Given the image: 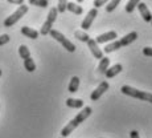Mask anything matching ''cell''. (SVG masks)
Returning a JSON list of instances; mask_svg holds the SVG:
<instances>
[{
    "mask_svg": "<svg viewBox=\"0 0 152 138\" xmlns=\"http://www.w3.org/2000/svg\"><path fill=\"white\" fill-rule=\"evenodd\" d=\"M138 39V32H130L128 35H126V36H123L121 40H119V43H121V45H122V48L123 46H127V45H130L131 43H134L135 40Z\"/></svg>",
    "mask_w": 152,
    "mask_h": 138,
    "instance_id": "obj_10",
    "label": "cell"
},
{
    "mask_svg": "<svg viewBox=\"0 0 152 138\" xmlns=\"http://www.w3.org/2000/svg\"><path fill=\"white\" fill-rule=\"evenodd\" d=\"M28 12V5H25V4H21V5H19V8H17L15 12L11 15V16H8L7 19L4 20V27H13L15 24H16L17 21H19L20 19H21L23 16H24L25 13Z\"/></svg>",
    "mask_w": 152,
    "mask_h": 138,
    "instance_id": "obj_3",
    "label": "cell"
},
{
    "mask_svg": "<svg viewBox=\"0 0 152 138\" xmlns=\"http://www.w3.org/2000/svg\"><path fill=\"white\" fill-rule=\"evenodd\" d=\"M57 16H58V10L56 7L53 8H50V11H49V13H48V17H46V21H49V23H53L57 20Z\"/></svg>",
    "mask_w": 152,
    "mask_h": 138,
    "instance_id": "obj_19",
    "label": "cell"
},
{
    "mask_svg": "<svg viewBox=\"0 0 152 138\" xmlns=\"http://www.w3.org/2000/svg\"><path fill=\"white\" fill-rule=\"evenodd\" d=\"M49 35H50V36L53 37L56 41L60 43L61 45H62L68 52H74V51H75V45H74V44H73L72 41H70V40L66 39V37L64 36V35L61 33L60 31H57V29H52L50 33H49Z\"/></svg>",
    "mask_w": 152,
    "mask_h": 138,
    "instance_id": "obj_4",
    "label": "cell"
},
{
    "mask_svg": "<svg viewBox=\"0 0 152 138\" xmlns=\"http://www.w3.org/2000/svg\"><path fill=\"white\" fill-rule=\"evenodd\" d=\"M8 3H11V4H16V5H21L24 4V0H7Z\"/></svg>",
    "mask_w": 152,
    "mask_h": 138,
    "instance_id": "obj_29",
    "label": "cell"
},
{
    "mask_svg": "<svg viewBox=\"0 0 152 138\" xmlns=\"http://www.w3.org/2000/svg\"><path fill=\"white\" fill-rule=\"evenodd\" d=\"M97 15H98L97 8H91V10L87 12L86 17L83 19L82 24H81V28H82L83 31H89V29L91 28V24H93V21H94V19L97 17Z\"/></svg>",
    "mask_w": 152,
    "mask_h": 138,
    "instance_id": "obj_5",
    "label": "cell"
},
{
    "mask_svg": "<svg viewBox=\"0 0 152 138\" xmlns=\"http://www.w3.org/2000/svg\"><path fill=\"white\" fill-rule=\"evenodd\" d=\"M66 105L72 109H82L83 108V101L80 98H68L66 100Z\"/></svg>",
    "mask_w": 152,
    "mask_h": 138,
    "instance_id": "obj_13",
    "label": "cell"
},
{
    "mask_svg": "<svg viewBox=\"0 0 152 138\" xmlns=\"http://www.w3.org/2000/svg\"><path fill=\"white\" fill-rule=\"evenodd\" d=\"M130 137H131V138H140V137H139V133H138L136 130L130 131Z\"/></svg>",
    "mask_w": 152,
    "mask_h": 138,
    "instance_id": "obj_30",
    "label": "cell"
},
{
    "mask_svg": "<svg viewBox=\"0 0 152 138\" xmlns=\"http://www.w3.org/2000/svg\"><path fill=\"white\" fill-rule=\"evenodd\" d=\"M74 36L77 37L80 41H82V43H87V41L90 40L89 35H87L86 32H82V31H75V32H74Z\"/></svg>",
    "mask_w": 152,
    "mask_h": 138,
    "instance_id": "obj_22",
    "label": "cell"
},
{
    "mask_svg": "<svg viewBox=\"0 0 152 138\" xmlns=\"http://www.w3.org/2000/svg\"><path fill=\"white\" fill-rule=\"evenodd\" d=\"M78 88H80V78H78L77 76H74V77H72V80H70L68 90L70 93H75L78 90Z\"/></svg>",
    "mask_w": 152,
    "mask_h": 138,
    "instance_id": "obj_16",
    "label": "cell"
},
{
    "mask_svg": "<svg viewBox=\"0 0 152 138\" xmlns=\"http://www.w3.org/2000/svg\"><path fill=\"white\" fill-rule=\"evenodd\" d=\"M121 48H122V45H121V43H119V40H114V41H111L110 44H107V45L104 46L103 52L104 53H111V52H115Z\"/></svg>",
    "mask_w": 152,
    "mask_h": 138,
    "instance_id": "obj_14",
    "label": "cell"
},
{
    "mask_svg": "<svg viewBox=\"0 0 152 138\" xmlns=\"http://www.w3.org/2000/svg\"><path fill=\"white\" fill-rule=\"evenodd\" d=\"M138 10L140 12V16L143 17V20H144V21H147V23L152 21V13H151V11L148 10V7L144 4V3H139V4H138Z\"/></svg>",
    "mask_w": 152,
    "mask_h": 138,
    "instance_id": "obj_9",
    "label": "cell"
},
{
    "mask_svg": "<svg viewBox=\"0 0 152 138\" xmlns=\"http://www.w3.org/2000/svg\"><path fill=\"white\" fill-rule=\"evenodd\" d=\"M109 88H110V85H109L107 81H102V83L97 86V89L93 90V93L90 94V98H91V101H98V100L102 97V94H103V93L106 92Z\"/></svg>",
    "mask_w": 152,
    "mask_h": 138,
    "instance_id": "obj_6",
    "label": "cell"
},
{
    "mask_svg": "<svg viewBox=\"0 0 152 138\" xmlns=\"http://www.w3.org/2000/svg\"><path fill=\"white\" fill-rule=\"evenodd\" d=\"M66 10L70 11V12L74 13V15H82V13H83V8L81 7V5H78L77 3L69 1V3H68V7H66Z\"/></svg>",
    "mask_w": 152,
    "mask_h": 138,
    "instance_id": "obj_15",
    "label": "cell"
},
{
    "mask_svg": "<svg viewBox=\"0 0 152 138\" xmlns=\"http://www.w3.org/2000/svg\"><path fill=\"white\" fill-rule=\"evenodd\" d=\"M110 0H94V8H98L99 7H102V5H104V4H107Z\"/></svg>",
    "mask_w": 152,
    "mask_h": 138,
    "instance_id": "obj_27",
    "label": "cell"
},
{
    "mask_svg": "<svg viewBox=\"0 0 152 138\" xmlns=\"http://www.w3.org/2000/svg\"><path fill=\"white\" fill-rule=\"evenodd\" d=\"M121 92L126 96H130V97H134V98H138V100H142V101H147L152 104V93L135 89V88L130 86V85H123L121 88Z\"/></svg>",
    "mask_w": 152,
    "mask_h": 138,
    "instance_id": "obj_2",
    "label": "cell"
},
{
    "mask_svg": "<svg viewBox=\"0 0 152 138\" xmlns=\"http://www.w3.org/2000/svg\"><path fill=\"white\" fill-rule=\"evenodd\" d=\"M151 25H152V21H151Z\"/></svg>",
    "mask_w": 152,
    "mask_h": 138,
    "instance_id": "obj_33",
    "label": "cell"
},
{
    "mask_svg": "<svg viewBox=\"0 0 152 138\" xmlns=\"http://www.w3.org/2000/svg\"><path fill=\"white\" fill-rule=\"evenodd\" d=\"M24 68L28 70V72H34L36 70V63L33 61V58H27L24 60Z\"/></svg>",
    "mask_w": 152,
    "mask_h": 138,
    "instance_id": "obj_20",
    "label": "cell"
},
{
    "mask_svg": "<svg viewBox=\"0 0 152 138\" xmlns=\"http://www.w3.org/2000/svg\"><path fill=\"white\" fill-rule=\"evenodd\" d=\"M68 0H58V5H57V10L60 13L65 12L66 11V7H68Z\"/></svg>",
    "mask_w": 152,
    "mask_h": 138,
    "instance_id": "obj_25",
    "label": "cell"
},
{
    "mask_svg": "<svg viewBox=\"0 0 152 138\" xmlns=\"http://www.w3.org/2000/svg\"><path fill=\"white\" fill-rule=\"evenodd\" d=\"M21 33L25 37H29V39H33V40H36L40 35L39 31H36L33 28H29V27H21Z\"/></svg>",
    "mask_w": 152,
    "mask_h": 138,
    "instance_id": "obj_12",
    "label": "cell"
},
{
    "mask_svg": "<svg viewBox=\"0 0 152 138\" xmlns=\"http://www.w3.org/2000/svg\"><path fill=\"white\" fill-rule=\"evenodd\" d=\"M143 55H144V56H148V57H152V48H151V46L143 48Z\"/></svg>",
    "mask_w": 152,
    "mask_h": 138,
    "instance_id": "obj_28",
    "label": "cell"
},
{
    "mask_svg": "<svg viewBox=\"0 0 152 138\" xmlns=\"http://www.w3.org/2000/svg\"><path fill=\"white\" fill-rule=\"evenodd\" d=\"M0 76H1V69H0Z\"/></svg>",
    "mask_w": 152,
    "mask_h": 138,
    "instance_id": "obj_32",
    "label": "cell"
},
{
    "mask_svg": "<svg viewBox=\"0 0 152 138\" xmlns=\"http://www.w3.org/2000/svg\"><path fill=\"white\" fill-rule=\"evenodd\" d=\"M122 70H123V65H122V64H115V65H113L111 68L106 70L104 76H106L107 78H113V77H115L116 75H119Z\"/></svg>",
    "mask_w": 152,
    "mask_h": 138,
    "instance_id": "obj_11",
    "label": "cell"
},
{
    "mask_svg": "<svg viewBox=\"0 0 152 138\" xmlns=\"http://www.w3.org/2000/svg\"><path fill=\"white\" fill-rule=\"evenodd\" d=\"M19 55L23 60H27V58L31 57V52H29L27 45H20L19 46Z\"/></svg>",
    "mask_w": 152,
    "mask_h": 138,
    "instance_id": "obj_18",
    "label": "cell"
},
{
    "mask_svg": "<svg viewBox=\"0 0 152 138\" xmlns=\"http://www.w3.org/2000/svg\"><path fill=\"white\" fill-rule=\"evenodd\" d=\"M91 111L93 110H91V108H90V106H85L83 109L81 110L80 113H78L77 116H75L68 125L62 128V130H61V137L66 138L68 136H70V134L74 131V129L77 128V126H80L85 121V120H87L90 116H91Z\"/></svg>",
    "mask_w": 152,
    "mask_h": 138,
    "instance_id": "obj_1",
    "label": "cell"
},
{
    "mask_svg": "<svg viewBox=\"0 0 152 138\" xmlns=\"http://www.w3.org/2000/svg\"><path fill=\"white\" fill-rule=\"evenodd\" d=\"M119 3H121V0H110L106 5V11L107 12H113V11L119 5Z\"/></svg>",
    "mask_w": 152,
    "mask_h": 138,
    "instance_id": "obj_24",
    "label": "cell"
},
{
    "mask_svg": "<svg viewBox=\"0 0 152 138\" xmlns=\"http://www.w3.org/2000/svg\"><path fill=\"white\" fill-rule=\"evenodd\" d=\"M110 68V58L109 57H103L101 61H99V65H98V70L99 73H106V70Z\"/></svg>",
    "mask_w": 152,
    "mask_h": 138,
    "instance_id": "obj_17",
    "label": "cell"
},
{
    "mask_svg": "<svg viewBox=\"0 0 152 138\" xmlns=\"http://www.w3.org/2000/svg\"><path fill=\"white\" fill-rule=\"evenodd\" d=\"M7 43H10V36L8 35H0V46L5 45Z\"/></svg>",
    "mask_w": 152,
    "mask_h": 138,
    "instance_id": "obj_26",
    "label": "cell"
},
{
    "mask_svg": "<svg viewBox=\"0 0 152 138\" xmlns=\"http://www.w3.org/2000/svg\"><path fill=\"white\" fill-rule=\"evenodd\" d=\"M61 138H62V137H61Z\"/></svg>",
    "mask_w": 152,
    "mask_h": 138,
    "instance_id": "obj_34",
    "label": "cell"
},
{
    "mask_svg": "<svg viewBox=\"0 0 152 138\" xmlns=\"http://www.w3.org/2000/svg\"><path fill=\"white\" fill-rule=\"evenodd\" d=\"M29 4H31V5H36V7L46 8L49 5V0H29Z\"/></svg>",
    "mask_w": 152,
    "mask_h": 138,
    "instance_id": "obj_23",
    "label": "cell"
},
{
    "mask_svg": "<svg viewBox=\"0 0 152 138\" xmlns=\"http://www.w3.org/2000/svg\"><path fill=\"white\" fill-rule=\"evenodd\" d=\"M139 1H140V0H130V1L126 4V12H127V13H132L134 10L138 7Z\"/></svg>",
    "mask_w": 152,
    "mask_h": 138,
    "instance_id": "obj_21",
    "label": "cell"
},
{
    "mask_svg": "<svg viewBox=\"0 0 152 138\" xmlns=\"http://www.w3.org/2000/svg\"><path fill=\"white\" fill-rule=\"evenodd\" d=\"M87 46H89V49L91 51V53H93V56H94L95 58H99V60H102V58L104 57L103 52H102V49L98 46V44H97L95 40L90 39L89 41H87Z\"/></svg>",
    "mask_w": 152,
    "mask_h": 138,
    "instance_id": "obj_8",
    "label": "cell"
},
{
    "mask_svg": "<svg viewBox=\"0 0 152 138\" xmlns=\"http://www.w3.org/2000/svg\"><path fill=\"white\" fill-rule=\"evenodd\" d=\"M77 1H78V3H82V1H83V0H77Z\"/></svg>",
    "mask_w": 152,
    "mask_h": 138,
    "instance_id": "obj_31",
    "label": "cell"
},
{
    "mask_svg": "<svg viewBox=\"0 0 152 138\" xmlns=\"http://www.w3.org/2000/svg\"><path fill=\"white\" fill-rule=\"evenodd\" d=\"M118 37V33L115 31H110L106 32V33H102L95 39L97 44H104V43H109V41H114V40Z\"/></svg>",
    "mask_w": 152,
    "mask_h": 138,
    "instance_id": "obj_7",
    "label": "cell"
}]
</instances>
